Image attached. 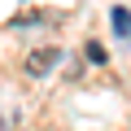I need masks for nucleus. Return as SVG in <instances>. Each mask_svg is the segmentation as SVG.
Masks as SVG:
<instances>
[{"instance_id": "obj_1", "label": "nucleus", "mask_w": 131, "mask_h": 131, "mask_svg": "<svg viewBox=\"0 0 131 131\" xmlns=\"http://www.w3.org/2000/svg\"><path fill=\"white\" fill-rule=\"evenodd\" d=\"M57 61H61L57 48H35V52L26 57V74H31V79H44L48 70H57Z\"/></svg>"}, {"instance_id": "obj_2", "label": "nucleus", "mask_w": 131, "mask_h": 131, "mask_svg": "<svg viewBox=\"0 0 131 131\" xmlns=\"http://www.w3.org/2000/svg\"><path fill=\"white\" fill-rule=\"evenodd\" d=\"M109 22H114V35L131 39V9H127V5H114V9H109Z\"/></svg>"}, {"instance_id": "obj_3", "label": "nucleus", "mask_w": 131, "mask_h": 131, "mask_svg": "<svg viewBox=\"0 0 131 131\" xmlns=\"http://www.w3.org/2000/svg\"><path fill=\"white\" fill-rule=\"evenodd\" d=\"M83 57H88L92 66H105V61H109V57H105V48H101L96 39H88V44H83Z\"/></svg>"}]
</instances>
